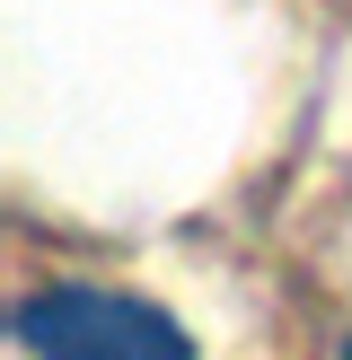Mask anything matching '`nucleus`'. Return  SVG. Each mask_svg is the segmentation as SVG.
<instances>
[{
    "mask_svg": "<svg viewBox=\"0 0 352 360\" xmlns=\"http://www.w3.org/2000/svg\"><path fill=\"white\" fill-rule=\"evenodd\" d=\"M18 343L35 360H194L185 326L132 290H97V281H53L18 308Z\"/></svg>",
    "mask_w": 352,
    "mask_h": 360,
    "instance_id": "nucleus-1",
    "label": "nucleus"
},
{
    "mask_svg": "<svg viewBox=\"0 0 352 360\" xmlns=\"http://www.w3.org/2000/svg\"><path fill=\"white\" fill-rule=\"evenodd\" d=\"M344 360H352V343H344Z\"/></svg>",
    "mask_w": 352,
    "mask_h": 360,
    "instance_id": "nucleus-2",
    "label": "nucleus"
}]
</instances>
